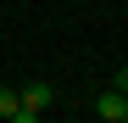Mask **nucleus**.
Listing matches in <instances>:
<instances>
[{
    "label": "nucleus",
    "mask_w": 128,
    "mask_h": 123,
    "mask_svg": "<svg viewBox=\"0 0 128 123\" xmlns=\"http://www.w3.org/2000/svg\"><path fill=\"white\" fill-rule=\"evenodd\" d=\"M56 101V90L50 84H28L22 90V106H17V123H34V117H45V106Z\"/></svg>",
    "instance_id": "obj_1"
},
{
    "label": "nucleus",
    "mask_w": 128,
    "mask_h": 123,
    "mask_svg": "<svg viewBox=\"0 0 128 123\" xmlns=\"http://www.w3.org/2000/svg\"><path fill=\"white\" fill-rule=\"evenodd\" d=\"M95 112L106 117V123H128V95L112 84V90H100V101H95Z\"/></svg>",
    "instance_id": "obj_2"
},
{
    "label": "nucleus",
    "mask_w": 128,
    "mask_h": 123,
    "mask_svg": "<svg viewBox=\"0 0 128 123\" xmlns=\"http://www.w3.org/2000/svg\"><path fill=\"white\" fill-rule=\"evenodd\" d=\"M17 106H22V90H0V117L17 123Z\"/></svg>",
    "instance_id": "obj_3"
}]
</instances>
